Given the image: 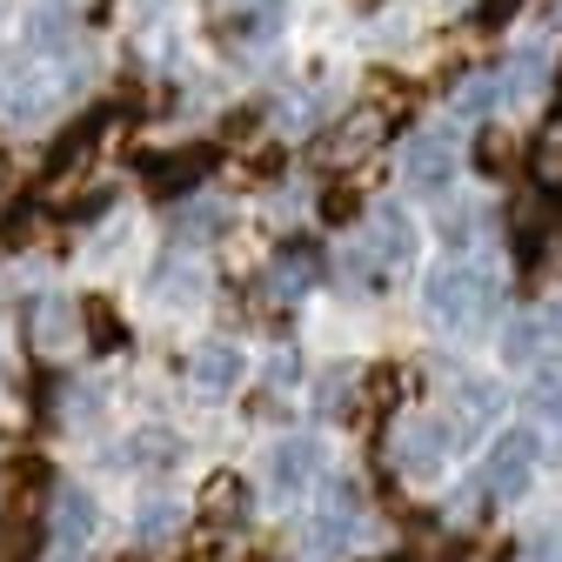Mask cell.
I'll return each instance as SVG.
<instances>
[{
    "label": "cell",
    "instance_id": "1",
    "mask_svg": "<svg viewBox=\"0 0 562 562\" xmlns=\"http://www.w3.org/2000/svg\"><path fill=\"white\" fill-rule=\"evenodd\" d=\"M496 308V274L475 268V261H449L429 274V315L449 322V328H469L475 315Z\"/></svg>",
    "mask_w": 562,
    "mask_h": 562
},
{
    "label": "cell",
    "instance_id": "2",
    "mask_svg": "<svg viewBox=\"0 0 562 562\" xmlns=\"http://www.w3.org/2000/svg\"><path fill=\"white\" fill-rule=\"evenodd\" d=\"M529 469H536V436L529 429H509V436H496V449H488L482 488H488V496H522Z\"/></svg>",
    "mask_w": 562,
    "mask_h": 562
},
{
    "label": "cell",
    "instance_id": "3",
    "mask_svg": "<svg viewBox=\"0 0 562 562\" xmlns=\"http://www.w3.org/2000/svg\"><path fill=\"white\" fill-rule=\"evenodd\" d=\"M456 175V140L449 134H408L402 140V181L408 188H442Z\"/></svg>",
    "mask_w": 562,
    "mask_h": 562
},
{
    "label": "cell",
    "instance_id": "4",
    "mask_svg": "<svg viewBox=\"0 0 562 562\" xmlns=\"http://www.w3.org/2000/svg\"><path fill=\"white\" fill-rule=\"evenodd\" d=\"M442 456H449V429H442L436 415H408L402 429H395V469H408V475H429Z\"/></svg>",
    "mask_w": 562,
    "mask_h": 562
},
{
    "label": "cell",
    "instance_id": "5",
    "mask_svg": "<svg viewBox=\"0 0 562 562\" xmlns=\"http://www.w3.org/2000/svg\"><path fill=\"white\" fill-rule=\"evenodd\" d=\"M241 375H248V356H241L235 341H201V348H194V362H188V382L207 389V395L241 389Z\"/></svg>",
    "mask_w": 562,
    "mask_h": 562
},
{
    "label": "cell",
    "instance_id": "6",
    "mask_svg": "<svg viewBox=\"0 0 562 562\" xmlns=\"http://www.w3.org/2000/svg\"><path fill=\"white\" fill-rule=\"evenodd\" d=\"M322 475V449L302 436V442H274L268 456V482H274V496H295V488H308Z\"/></svg>",
    "mask_w": 562,
    "mask_h": 562
},
{
    "label": "cell",
    "instance_id": "7",
    "mask_svg": "<svg viewBox=\"0 0 562 562\" xmlns=\"http://www.w3.org/2000/svg\"><path fill=\"white\" fill-rule=\"evenodd\" d=\"M75 328H81V302H67V295H54V302L34 315V341L47 348V356H60V348L75 341Z\"/></svg>",
    "mask_w": 562,
    "mask_h": 562
},
{
    "label": "cell",
    "instance_id": "8",
    "mask_svg": "<svg viewBox=\"0 0 562 562\" xmlns=\"http://www.w3.org/2000/svg\"><path fill=\"white\" fill-rule=\"evenodd\" d=\"M88 529H94V496H81V488H60V496H54V536L75 542V536H88Z\"/></svg>",
    "mask_w": 562,
    "mask_h": 562
},
{
    "label": "cell",
    "instance_id": "9",
    "mask_svg": "<svg viewBox=\"0 0 562 562\" xmlns=\"http://www.w3.org/2000/svg\"><path fill=\"white\" fill-rule=\"evenodd\" d=\"M175 449H181V442H175L168 429H140V436L127 442V462H134V469H168Z\"/></svg>",
    "mask_w": 562,
    "mask_h": 562
},
{
    "label": "cell",
    "instance_id": "10",
    "mask_svg": "<svg viewBox=\"0 0 562 562\" xmlns=\"http://www.w3.org/2000/svg\"><path fill=\"white\" fill-rule=\"evenodd\" d=\"M408 248H415V228L395 222V207H382V215H375V255L382 261H408Z\"/></svg>",
    "mask_w": 562,
    "mask_h": 562
},
{
    "label": "cell",
    "instance_id": "11",
    "mask_svg": "<svg viewBox=\"0 0 562 562\" xmlns=\"http://www.w3.org/2000/svg\"><path fill=\"white\" fill-rule=\"evenodd\" d=\"M281 14H289V8H281V0H261V8H255L248 21H235V34H241L248 47H261V41H274V27H281Z\"/></svg>",
    "mask_w": 562,
    "mask_h": 562
},
{
    "label": "cell",
    "instance_id": "12",
    "mask_svg": "<svg viewBox=\"0 0 562 562\" xmlns=\"http://www.w3.org/2000/svg\"><path fill=\"white\" fill-rule=\"evenodd\" d=\"M228 215H222V207L215 201H194V207H181V235H215Z\"/></svg>",
    "mask_w": 562,
    "mask_h": 562
},
{
    "label": "cell",
    "instance_id": "13",
    "mask_svg": "<svg viewBox=\"0 0 562 562\" xmlns=\"http://www.w3.org/2000/svg\"><path fill=\"white\" fill-rule=\"evenodd\" d=\"M503 356H509V362H529V356H536V322H516V328L503 335Z\"/></svg>",
    "mask_w": 562,
    "mask_h": 562
},
{
    "label": "cell",
    "instance_id": "14",
    "mask_svg": "<svg viewBox=\"0 0 562 562\" xmlns=\"http://www.w3.org/2000/svg\"><path fill=\"white\" fill-rule=\"evenodd\" d=\"M34 41H41V47H60V41H67V21H60V14H41V21H34Z\"/></svg>",
    "mask_w": 562,
    "mask_h": 562
},
{
    "label": "cell",
    "instance_id": "15",
    "mask_svg": "<svg viewBox=\"0 0 562 562\" xmlns=\"http://www.w3.org/2000/svg\"><path fill=\"white\" fill-rule=\"evenodd\" d=\"M175 522V503H148V516H140V536H161Z\"/></svg>",
    "mask_w": 562,
    "mask_h": 562
},
{
    "label": "cell",
    "instance_id": "16",
    "mask_svg": "<svg viewBox=\"0 0 562 562\" xmlns=\"http://www.w3.org/2000/svg\"><path fill=\"white\" fill-rule=\"evenodd\" d=\"M54 562H81V555H54Z\"/></svg>",
    "mask_w": 562,
    "mask_h": 562
}]
</instances>
